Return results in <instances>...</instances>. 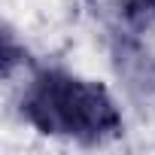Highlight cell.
<instances>
[{
	"label": "cell",
	"mask_w": 155,
	"mask_h": 155,
	"mask_svg": "<svg viewBox=\"0 0 155 155\" xmlns=\"http://www.w3.org/2000/svg\"><path fill=\"white\" fill-rule=\"evenodd\" d=\"M21 119L49 137L104 143L122 131L110 91L67 70H34L21 88Z\"/></svg>",
	"instance_id": "obj_1"
}]
</instances>
